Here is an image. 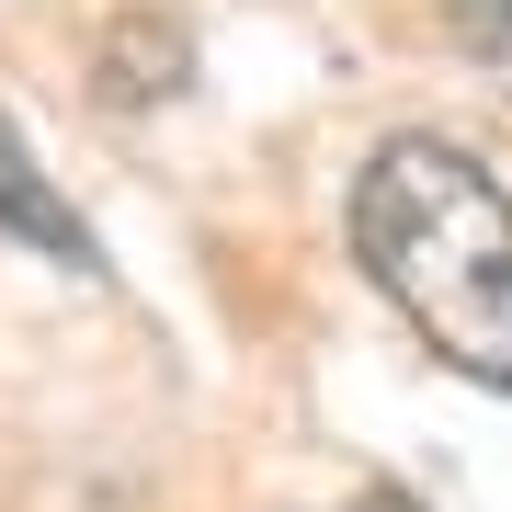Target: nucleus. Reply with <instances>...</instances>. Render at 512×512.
<instances>
[{"instance_id":"f257e3e1","label":"nucleus","mask_w":512,"mask_h":512,"mask_svg":"<svg viewBox=\"0 0 512 512\" xmlns=\"http://www.w3.org/2000/svg\"><path fill=\"white\" fill-rule=\"evenodd\" d=\"M342 228H353L365 285L421 330V353L512 399V194L490 171L456 137L399 126L365 148Z\"/></svg>"},{"instance_id":"f03ea898","label":"nucleus","mask_w":512,"mask_h":512,"mask_svg":"<svg viewBox=\"0 0 512 512\" xmlns=\"http://www.w3.org/2000/svg\"><path fill=\"white\" fill-rule=\"evenodd\" d=\"M0 228L12 239H35L46 262H69V274H103V251H92V228H80V205L46 183L35 160L12 148V126H0Z\"/></svg>"},{"instance_id":"7ed1b4c3","label":"nucleus","mask_w":512,"mask_h":512,"mask_svg":"<svg viewBox=\"0 0 512 512\" xmlns=\"http://www.w3.org/2000/svg\"><path fill=\"white\" fill-rule=\"evenodd\" d=\"M444 35H456V57L512 103V0H444Z\"/></svg>"},{"instance_id":"20e7f679","label":"nucleus","mask_w":512,"mask_h":512,"mask_svg":"<svg viewBox=\"0 0 512 512\" xmlns=\"http://www.w3.org/2000/svg\"><path fill=\"white\" fill-rule=\"evenodd\" d=\"M342 512H421L410 490H365V501H342Z\"/></svg>"}]
</instances>
